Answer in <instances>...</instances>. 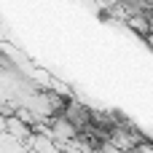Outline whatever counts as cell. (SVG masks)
Listing matches in <instances>:
<instances>
[{
    "mask_svg": "<svg viewBox=\"0 0 153 153\" xmlns=\"http://www.w3.org/2000/svg\"><path fill=\"white\" fill-rule=\"evenodd\" d=\"M59 151H62V153H97V145H94L89 137H81V134H78L75 140L59 145Z\"/></svg>",
    "mask_w": 153,
    "mask_h": 153,
    "instance_id": "6da1fadb",
    "label": "cell"
}]
</instances>
